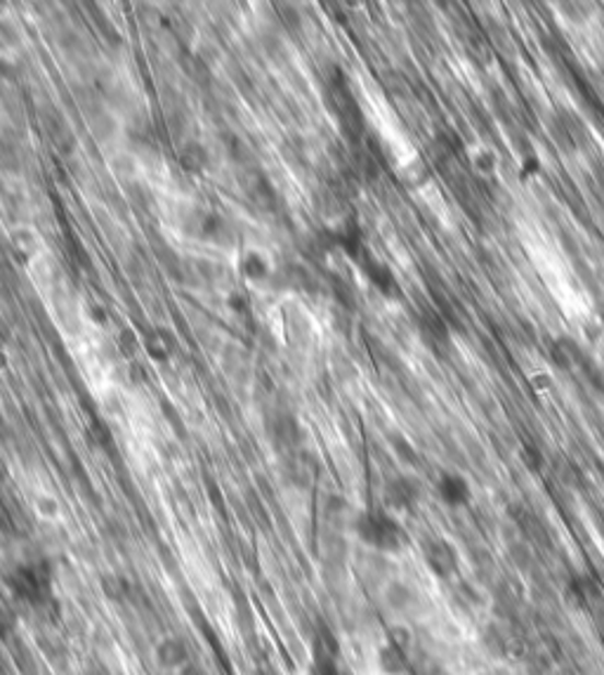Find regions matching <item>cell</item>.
I'll return each mask as SVG.
<instances>
[{
  "instance_id": "1",
  "label": "cell",
  "mask_w": 604,
  "mask_h": 675,
  "mask_svg": "<svg viewBox=\"0 0 604 675\" xmlns=\"http://www.w3.org/2000/svg\"><path fill=\"white\" fill-rule=\"evenodd\" d=\"M355 529L361 542L378 552L395 555L409 544V534H406L404 524L397 520L395 513H390L387 508H373L361 513L357 517Z\"/></svg>"
},
{
  "instance_id": "2",
  "label": "cell",
  "mask_w": 604,
  "mask_h": 675,
  "mask_svg": "<svg viewBox=\"0 0 604 675\" xmlns=\"http://www.w3.org/2000/svg\"><path fill=\"white\" fill-rule=\"evenodd\" d=\"M422 560H426L428 572L442 581L453 579L461 569L458 548L453 546L449 538H430V542L422 546Z\"/></svg>"
},
{
  "instance_id": "3",
  "label": "cell",
  "mask_w": 604,
  "mask_h": 675,
  "mask_svg": "<svg viewBox=\"0 0 604 675\" xmlns=\"http://www.w3.org/2000/svg\"><path fill=\"white\" fill-rule=\"evenodd\" d=\"M437 497L440 501L451 508V510H461L473 503V485L471 479L461 473H442L440 479H437Z\"/></svg>"
},
{
  "instance_id": "4",
  "label": "cell",
  "mask_w": 604,
  "mask_h": 675,
  "mask_svg": "<svg viewBox=\"0 0 604 675\" xmlns=\"http://www.w3.org/2000/svg\"><path fill=\"white\" fill-rule=\"evenodd\" d=\"M420 501V487L414 477H395L385 487V505L390 513H406V510H414Z\"/></svg>"
},
{
  "instance_id": "5",
  "label": "cell",
  "mask_w": 604,
  "mask_h": 675,
  "mask_svg": "<svg viewBox=\"0 0 604 675\" xmlns=\"http://www.w3.org/2000/svg\"><path fill=\"white\" fill-rule=\"evenodd\" d=\"M244 275L253 281H265L269 277V263L260 253H248L244 258Z\"/></svg>"
},
{
  "instance_id": "6",
  "label": "cell",
  "mask_w": 604,
  "mask_h": 675,
  "mask_svg": "<svg viewBox=\"0 0 604 675\" xmlns=\"http://www.w3.org/2000/svg\"><path fill=\"white\" fill-rule=\"evenodd\" d=\"M179 159H183L187 171H201L208 163V154L201 144L189 142L183 147V152H179Z\"/></svg>"
},
{
  "instance_id": "7",
  "label": "cell",
  "mask_w": 604,
  "mask_h": 675,
  "mask_svg": "<svg viewBox=\"0 0 604 675\" xmlns=\"http://www.w3.org/2000/svg\"><path fill=\"white\" fill-rule=\"evenodd\" d=\"M18 163V154H14V149L8 142H0V166L10 168Z\"/></svg>"
},
{
  "instance_id": "8",
  "label": "cell",
  "mask_w": 604,
  "mask_h": 675,
  "mask_svg": "<svg viewBox=\"0 0 604 675\" xmlns=\"http://www.w3.org/2000/svg\"><path fill=\"white\" fill-rule=\"evenodd\" d=\"M316 675H345L334 662L330 664H324V666H320V671H316Z\"/></svg>"
}]
</instances>
